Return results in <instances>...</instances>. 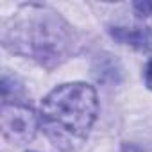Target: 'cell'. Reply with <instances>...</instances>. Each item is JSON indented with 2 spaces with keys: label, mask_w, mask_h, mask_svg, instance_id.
I'll use <instances>...</instances> for the list:
<instances>
[{
  "label": "cell",
  "mask_w": 152,
  "mask_h": 152,
  "mask_svg": "<svg viewBox=\"0 0 152 152\" xmlns=\"http://www.w3.org/2000/svg\"><path fill=\"white\" fill-rule=\"evenodd\" d=\"M132 7L136 9V13L140 16H150L152 15V2L150 0H138L132 4Z\"/></svg>",
  "instance_id": "cell-5"
},
{
  "label": "cell",
  "mask_w": 152,
  "mask_h": 152,
  "mask_svg": "<svg viewBox=\"0 0 152 152\" xmlns=\"http://www.w3.org/2000/svg\"><path fill=\"white\" fill-rule=\"evenodd\" d=\"M145 84L148 90H152V57L148 59V63L145 66Z\"/></svg>",
  "instance_id": "cell-6"
},
{
  "label": "cell",
  "mask_w": 152,
  "mask_h": 152,
  "mask_svg": "<svg viewBox=\"0 0 152 152\" xmlns=\"http://www.w3.org/2000/svg\"><path fill=\"white\" fill-rule=\"evenodd\" d=\"M97 91L86 83H66L54 88L41 102L39 122L48 140L63 152L86 143L97 120Z\"/></svg>",
  "instance_id": "cell-2"
},
{
  "label": "cell",
  "mask_w": 152,
  "mask_h": 152,
  "mask_svg": "<svg viewBox=\"0 0 152 152\" xmlns=\"http://www.w3.org/2000/svg\"><path fill=\"white\" fill-rule=\"evenodd\" d=\"M111 34L120 43L131 45L138 50H152V34L147 29H129L127 31V29L116 27Z\"/></svg>",
  "instance_id": "cell-4"
},
{
  "label": "cell",
  "mask_w": 152,
  "mask_h": 152,
  "mask_svg": "<svg viewBox=\"0 0 152 152\" xmlns=\"http://www.w3.org/2000/svg\"><path fill=\"white\" fill-rule=\"evenodd\" d=\"M0 129L7 141L15 145H25L36 136L38 116L29 106L16 102H2Z\"/></svg>",
  "instance_id": "cell-3"
},
{
  "label": "cell",
  "mask_w": 152,
  "mask_h": 152,
  "mask_svg": "<svg viewBox=\"0 0 152 152\" xmlns=\"http://www.w3.org/2000/svg\"><path fill=\"white\" fill-rule=\"evenodd\" d=\"M4 25L2 39L11 50L29 56L52 68L73 54L77 43L72 27L52 9L43 6H23Z\"/></svg>",
  "instance_id": "cell-1"
}]
</instances>
